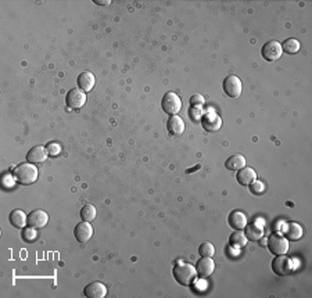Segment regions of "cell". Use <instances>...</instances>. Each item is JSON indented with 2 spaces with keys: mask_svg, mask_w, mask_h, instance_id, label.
I'll list each match as a JSON object with an SVG mask.
<instances>
[{
  "mask_svg": "<svg viewBox=\"0 0 312 298\" xmlns=\"http://www.w3.org/2000/svg\"><path fill=\"white\" fill-rule=\"evenodd\" d=\"M174 278L178 283H181L184 286H190L196 281L197 272H196V268L190 263L179 262L174 266Z\"/></svg>",
  "mask_w": 312,
  "mask_h": 298,
  "instance_id": "1",
  "label": "cell"
},
{
  "mask_svg": "<svg viewBox=\"0 0 312 298\" xmlns=\"http://www.w3.org/2000/svg\"><path fill=\"white\" fill-rule=\"evenodd\" d=\"M14 176L22 185H32L37 181L39 171L34 164L22 163L14 168Z\"/></svg>",
  "mask_w": 312,
  "mask_h": 298,
  "instance_id": "2",
  "label": "cell"
},
{
  "mask_svg": "<svg viewBox=\"0 0 312 298\" xmlns=\"http://www.w3.org/2000/svg\"><path fill=\"white\" fill-rule=\"evenodd\" d=\"M268 248L275 255H283L289 251V240L280 233H272L268 237Z\"/></svg>",
  "mask_w": 312,
  "mask_h": 298,
  "instance_id": "3",
  "label": "cell"
},
{
  "mask_svg": "<svg viewBox=\"0 0 312 298\" xmlns=\"http://www.w3.org/2000/svg\"><path fill=\"white\" fill-rule=\"evenodd\" d=\"M161 107H163L164 112H166V114L176 115L182 109V100L174 92H168V93L164 94V97L161 100Z\"/></svg>",
  "mask_w": 312,
  "mask_h": 298,
  "instance_id": "4",
  "label": "cell"
},
{
  "mask_svg": "<svg viewBox=\"0 0 312 298\" xmlns=\"http://www.w3.org/2000/svg\"><path fill=\"white\" fill-rule=\"evenodd\" d=\"M222 88H223V92L228 97H232V99H236L239 97L241 94V89H243V85H241V81L239 79V76L236 75H229L223 79V83H222Z\"/></svg>",
  "mask_w": 312,
  "mask_h": 298,
  "instance_id": "5",
  "label": "cell"
},
{
  "mask_svg": "<svg viewBox=\"0 0 312 298\" xmlns=\"http://www.w3.org/2000/svg\"><path fill=\"white\" fill-rule=\"evenodd\" d=\"M261 55H262L264 60H266V61H271V63L277 61L283 55L282 45L279 42H276V40H269V42H266L265 45L262 46Z\"/></svg>",
  "mask_w": 312,
  "mask_h": 298,
  "instance_id": "6",
  "label": "cell"
},
{
  "mask_svg": "<svg viewBox=\"0 0 312 298\" xmlns=\"http://www.w3.org/2000/svg\"><path fill=\"white\" fill-rule=\"evenodd\" d=\"M272 271L279 276L290 275L293 271V260L283 255H276V258L272 261Z\"/></svg>",
  "mask_w": 312,
  "mask_h": 298,
  "instance_id": "7",
  "label": "cell"
},
{
  "mask_svg": "<svg viewBox=\"0 0 312 298\" xmlns=\"http://www.w3.org/2000/svg\"><path fill=\"white\" fill-rule=\"evenodd\" d=\"M65 103L70 109L78 110L82 109L86 103V94L85 92L81 91L79 88H73L71 91H68L67 96H65Z\"/></svg>",
  "mask_w": 312,
  "mask_h": 298,
  "instance_id": "8",
  "label": "cell"
},
{
  "mask_svg": "<svg viewBox=\"0 0 312 298\" xmlns=\"http://www.w3.org/2000/svg\"><path fill=\"white\" fill-rule=\"evenodd\" d=\"M202 127L207 132H217L222 127V118L215 111H208L202 117Z\"/></svg>",
  "mask_w": 312,
  "mask_h": 298,
  "instance_id": "9",
  "label": "cell"
},
{
  "mask_svg": "<svg viewBox=\"0 0 312 298\" xmlns=\"http://www.w3.org/2000/svg\"><path fill=\"white\" fill-rule=\"evenodd\" d=\"M49 222V215L43 209H35L28 215V226L35 227V229H42L45 227Z\"/></svg>",
  "mask_w": 312,
  "mask_h": 298,
  "instance_id": "10",
  "label": "cell"
},
{
  "mask_svg": "<svg viewBox=\"0 0 312 298\" xmlns=\"http://www.w3.org/2000/svg\"><path fill=\"white\" fill-rule=\"evenodd\" d=\"M215 269V263L211 260V257H202V260L197 262L196 265V272H197V276L205 279L208 276H211Z\"/></svg>",
  "mask_w": 312,
  "mask_h": 298,
  "instance_id": "11",
  "label": "cell"
},
{
  "mask_svg": "<svg viewBox=\"0 0 312 298\" xmlns=\"http://www.w3.org/2000/svg\"><path fill=\"white\" fill-rule=\"evenodd\" d=\"M73 235H75V239L78 242H81V243H86L88 240H91L93 236V227L91 225V222L83 221L81 224H78L75 226Z\"/></svg>",
  "mask_w": 312,
  "mask_h": 298,
  "instance_id": "12",
  "label": "cell"
},
{
  "mask_svg": "<svg viewBox=\"0 0 312 298\" xmlns=\"http://www.w3.org/2000/svg\"><path fill=\"white\" fill-rule=\"evenodd\" d=\"M107 294V287L101 281H92L83 289V296L88 298H103Z\"/></svg>",
  "mask_w": 312,
  "mask_h": 298,
  "instance_id": "13",
  "label": "cell"
},
{
  "mask_svg": "<svg viewBox=\"0 0 312 298\" xmlns=\"http://www.w3.org/2000/svg\"><path fill=\"white\" fill-rule=\"evenodd\" d=\"M47 155V149L43 146H37L34 149H31L27 154V161L31 164H42L46 161Z\"/></svg>",
  "mask_w": 312,
  "mask_h": 298,
  "instance_id": "14",
  "label": "cell"
},
{
  "mask_svg": "<svg viewBox=\"0 0 312 298\" xmlns=\"http://www.w3.org/2000/svg\"><path fill=\"white\" fill-rule=\"evenodd\" d=\"M236 179H238V183H240L241 186H248L250 183H253L257 179V172L250 167H243L236 173Z\"/></svg>",
  "mask_w": 312,
  "mask_h": 298,
  "instance_id": "15",
  "label": "cell"
},
{
  "mask_svg": "<svg viewBox=\"0 0 312 298\" xmlns=\"http://www.w3.org/2000/svg\"><path fill=\"white\" fill-rule=\"evenodd\" d=\"M166 128H168V132L171 135H182L184 132V121L179 115H172V117L168 118Z\"/></svg>",
  "mask_w": 312,
  "mask_h": 298,
  "instance_id": "16",
  "label": "cell"
},
{
  "mask_svg": "<svg viewBox=\"0 0 312 298\" xmlns=\"http://www.w3.org/2000/svg\"><path fill=\"white\" fill-rule=\"evenodd\" d=\"M228 222L233 229L241 230L247 226V217L241 211H232L229 214V218H228Z\"/></svg>",
  "mask_w": 312,
  "mask_h": 298,
  "instance_id": "17",
  "label": "cell"
},
{
  "mask_svg": "<svg viewBox=\"0 0 312 298\" xmlns=\"http://www.w3.org/2000/svg\"><path fill=\"white\" fill-rule=\"evenodd\" d=\"M94 75L89 71H85V73L79 74L78 79H76V83H78V88L83 92H91L94 86Z\"/></svg>",
  "mask_w": 312,
  "mask_h": 298,
  "instance_id": "18",
  "label": "cell"
},
{
  "mask_svg": "<svg viewBox=\"0 0 312 298\" xmlns=\"http://www.w3.org/2000/svg\"><path fill=\"white\" fill-rule=\"evenodd\" d=\"M9 219L10 224L14 227H18V229H22V227H25V225H28V215H25V212L21 209L11 211Z\"/></svg>",
  "mask_w": 312,
  "mask_h": 298,
  "instance_id": "19",
  "label": "cell"
},
{
  "mask_svg": "<svg viewBox=\"0 0 312 298\" xmlns=\"http://www.w3.org/2000/svg\"><path fill=\"white\" fill-rule=\"evenodd\" d=\"M303 227L301 225L295 224V222H290L289 225H286L285 227V235L287 240H300L303 237Z\"/></svg>",
  "mask_w": 312,
  "mask_h": 298,
  "instance_id": "20",
  "label": "cell"
},
{
  "mask_svg": "<svg viewBox=\"0 0 312 298\" xmlns=\"http://www.w3.org/2000/svg\"><path fill=\"white\" fill-rule=\"evenodd\" d=\"M225 167L229 171H239L243 167H246V157L243 154H235V155H232L226 160Z\"/></svg>",
  "mask_w": 312,
  "mask_h": 298,
  "instance_id": "21",
  "label": "cell"
},
{
  "mask_svg": "<svg viewBox=\"0 0 312 298\" xmlns=\"http://www.w3.org/2000/svg\"><path fill=\"white\" fill-rule=\"evenodd\" d=\"M246 237H247V240H251V242H258L262 236H264V230H262V227H259L256 224H253V225H247L246 227Z\"/></svg>",
  "mask_w": 312,
  "mask_h": 298,
  "instance_id": "22",
  "label": "cell"
},
{
  "mask_svg": "<svg viewBox=\"0 0 312 298\" xmlns=\"http://www.w3.org/2000/svg\"><path fill=\"white\" fill-rule=\"evenodd\" d=\"M247 237L241 232V230H236L233 232L229 239V243L232 247H244L247 244Z\"/></svg>",
  "mask_w": 312,
  "mask_h": 298,
  "instance_id": "23",
  "label": "cell"
},
{
  "mask_svg": "<svg viewBox=\"0 0 312 298\" xmlns=\"http://www.w3.org/2000/svg\"><path fill=\"white\" fill-rule=\"evenodd\" d=\"M282 50L289 53V55H295L298 50H300V42L294 37H290V39H286L282 45Z\"/></svg>",
  "mask_w": 312,
  "mask_h": 298,
  "instance_id": "24",
  "label": "cell"
},
{
  "mask_svg": "<svg viewBox=\"0 0 312 298\" xmlns=\"http://www.w3.org/2000/svg\"><path fill=\"white\" fill-rule=\"evenodd\" d=\"M81 218H82L83 221H86V222H92L93 219L96 218V208L91 205V204L85 205L81 209Z\"/></svg>",
  "mask_w": 312,
  "mask_h": 298,
  "instance_id": "25",
  "label": "cell"
},
{
  "mask_svg": "<svg viewBox=\"0 0 312 298\" xmlns=\"http://www.w3.org/2000/svg\"><path fill=\"white\" fill-rule=\"evenodd\" d=\"M199 253L202 257H212L215 254V247L210 242H204L199 247Z\"/></svg>",
  "mask_w": 312,
  "mask_h": 298,
  "instance_id": "26",
  "label": "cell"
},
{
  "mask_svg": "<svg viewBox=\"0 0 312 298\" xmlns=\"http://www.w3.org/2000/svg\"><path fill=\"white\" fill-rule=\"evenodd\" d=\"M22 239L25 240V242H28V243H32L35 239H37V229L35 227H24L22 229Z\"/></svg>",
  "mask_w": 312,
  "mask_h": 298,
  "instance_id": "27",
  "label": "cell"
},
{
  "mask_svg": "<svg viewBox=\"0 0 312 298\" xmlns=\"http://www.w3.org/2000/svg\"><path fill=\"white\" fill-rule=\"evenodd\" d=\"M248 186H250V190H251L254 194H261V193L265 190V185H264V182L257 181V179L253 182V183H250Z\"/></svg>",
  "mask_w": 312,
  "mask_h": 298,
  "instance_id": "28",
  "label": "cell"
},
{
  "mask_svg": "<svg viewBox=\"0 0 312 298\" xmlns=\"http://www.w3.org/2000/svg\"><path fill=\"white\" fill-rule=\"evenodd\" d=\"M204 97H202V94H193L192 97H190V106L194 107V109H202V106H204Z\"/></svg>",
  "mask_w": 312,
  "mask_h": 298,
  "instance_id": "29",
  "label": "cell"
},
{
  "mask_svg": "<svg viewBox=\"0 0 312 298\" xmlns=\"http://www.w3.org/2000/svg\"><path fill=\"white\" fill-rule=\"evenodd\" d=\"M47 149V153H49V155H57V154L61 153V146L58 145V143H55V142H52V143H49V145L46 146Z\"/></svg>",
  "mask_w": 312,
  "mask_h": 298,
  "instance_id": "30",
  "label": "cell"
},
{
  "mask_svg": "<svg viewBox=\"0 0 312 298\" xmlns=\"http://www.w3.org/2000/svg\"><path fill=\"white\" fill-rule=\"evenodd\" d=\"M189 114L192 115V118L194 119V121H199V119H202V109H194V107H192V109L189 110Z\"/></svg>",
  "mask_w": 312,
  "mask_h": 298,
  "instance_id": "31",
  "label": "cell"
},
{
  "mask_svg": "<svg viewBox=\"0 0 312 298\" xmlns=\"http://www.w3.org/2000/svg\"><path fill=\"white\" fill-rule=\"evenodd\" d=\"M94 3H96V4H101V6H110L111 4L110 0H96Z\"/></svg>",
  "mask_w": 312,
  "mask_h": 298,
  "instance_id": "32",
  "label": "cell"
},
{
  "mask_svg": "<svg viewBox=\"0 0 312 298\" xmlns=\"http://www.w3.org/2000/svg\"><path fill=\"white\" fill-rule=\"evenodd\" d=\"M258 242H259V245H262V247H265L266 243H268V239H264V237H261V239H259Z\"/></svg>",
  "mask_w": 312,
  "mask_h": 298,
  "instance_id": "33",
  "label": "cell"
}]
</instances>
